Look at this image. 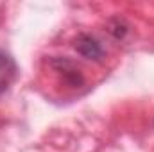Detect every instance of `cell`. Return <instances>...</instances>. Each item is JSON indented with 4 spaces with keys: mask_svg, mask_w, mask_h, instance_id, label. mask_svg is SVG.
<instances>
[{
    "mask_svg": "<svg viewBox=\"0 0 154 152\" xmlns=\"http://www.w3.org/2000/svg\"><path fill=\"white\" fill-rule=\"evenodd\" d=\"M48 68L54 72V75L59 79V82L68 90H81L86 86V75L81 70L74 59L66 56H52L48 57Z\"/></svg>",
    "mask_w": 154,
    "mask_h": 152,
    "instance_id": "obj_1",
    "label": "cell"
},
{
    "mask_svg": "<svg viewBox=\"0 0 154 152\" xmlns=\"http://www.w3.org/2000/svg\"><path fill=\"white\" fill-rule=\"evenodd\" d=\"M74 50L81 57H84L88 61H95V63H100L106 57V48H104L102 41L95 38L93 34H88V32H81L75 36Z\"/></svg>",
    "mask_w": 154,
    "mask_h": 152,
    "instance_id": "obj_2",
    "label": "cell"
},
{
    "mask_svg": "<svg viewBox=\"0 0 154 152\" xmlns=\"http://www.w3.org/2000/svg\"><path fill=\"white\" fill-rule=\"evenodd\" d=\"M16 75H18V65L14 57L7 50L0 48V95L9 91Z\"/></svg>",
    "mask_w": 154,
    "mask_h": 152,
    "instance_id": "obj_3",
    "label": "cell"
},
{
    "mask_svg": "<svg viewBox=\"0 0 154 152\" xmlns=\"http://www.w3.org/2000/svg\"><path fill=\"white\" fill-rule=\"evenodd\" d=\"M108 32L115 39L122 41V39H125V36L129 34V23L124 18H118V16L116 18H111L108 22Z\"/></svg>",
    "mask_w": 154,
    "mask_h": 152,
    "instance_id": "obj_4",
    "label": "cell"
}]
</instances>
